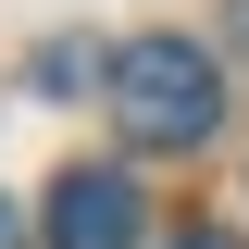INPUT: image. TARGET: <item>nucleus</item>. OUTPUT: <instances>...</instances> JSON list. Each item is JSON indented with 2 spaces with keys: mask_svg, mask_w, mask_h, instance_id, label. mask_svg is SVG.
Wrapping results in <instances>:
<instances>
[{
  "mask_svg": "<svg viewBox=\"0 0 249 249\" xmlns=\"http://www.w3.org/2000/svg\"><path fill=\"white\" fill-rule=\"evenodd\" d=\"M112 112L137 124L150 150H199V137L224 124V75H212L199 37H162V25H150V37L112 50Z\"/></svg>",
  "mask_w": 249,
  "mask_h": 249,
  "instance_id": "obj_1",
  "label": "nucleus"
},
{
  "mask_svg": "<svg viewBox=\"0 0 249 249\" xmlns=\"http://www.w3.org/2000/svg\"><path fill=\"white\" fill-rule=\"evenodd\" d=\"M50 249H137V187L112 162H75L50 187Z\"/></svg>",
  "mask_w": 249,
  "mask_h": 249,
  "instance_id": "obj_2",
  "label": "nucleus"
},
{
  "mask_svg": "<svg viewBox=\"0 0 249 249\" xmlns=\"http://www.w3.org/2000/svg\"><path fill=\"white\" fill-rule=\"evenodd\" d=\"M162 249H237V237H224V224H187V237H162Z\"/></svg>",
  "mask_w": 249,
  "mask_h": 249,
  "instance_id": "obj_3",
  "label": "nucleus"
},
{
  "mask_svg": "<svg viewBox=\"0 0 249 249\" xmlns=\"http://www.w3.org/2000/svg\"><path fill=\"white\" fill-rule=\"evenodd\" d=\"M0 249H25V212H13V199H0Z\"/></svg>",
  "mask_w": 249,
  "mask_h": 249,
  "instance_id": "obj_4",
  "label": "nucleus"
},
{
  "mask_svg": "<svg viewBox=\"0 0 249 249\" xmlns=\"http://www.w3.org/2000/svg\"><path fill=\"white\" fill-rule=\"evenodd\" d=\"M237 37H249V0H237Z\"/></svg>",
  "mask_w": 249,
  "mask_h": 249,
  "instance_id": "obj_5",
  "label": "nucleus"
}]
</instances>
